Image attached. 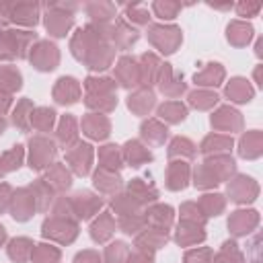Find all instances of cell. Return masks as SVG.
<instances>
[{"label": "cell", "mask_w": 263, "mask_h": 263, "mask_svg": "<svg viewBox=\"0 0 263 263\" xmlns=\"http://www.w3.org/2000/svg\"><path fill=\"white\" fill-rule=\"evenodd\" d=\"M74 263H101V259H99L97 253H92V251H84V253H78V255H76Z\"/></svg>", "instance_id": "cell-53"}, {"label": "cell", "mask_w": 263, "mask_h": 263, "mask_svg": "<svg viewBox=\"0 0 263 263\" xmlns=\"http://www.w3.org/2000/svg\"><path fill=\"white\" fill-rule=\"evenodd\" d=\"M90 156H92V150L88 144H78L74 146L70 152H68V160L74 168L76 175H86L88 168H90Z\"/></svg>", "instance_id": "cell-10"}, {"label": "cell", "mask_w": 263, "mask_h": 263, "mask_svg": "<svg viewBox=\"0 0 263 263\" xmlns=\"http://www.w3.org/2000/svg\"><path fill=\"white\" fill-rule=\"evenodd\" d=\"M31 103L25 99V101H21L18 105H16V109H14V115H12V123L16 125V127H21V129H29V125H31Z\"/></svg>", "instance_id": "cell-40"}, {"label": "cell", "mask_w": 263, "mask_h": 263, "mask_svg": "<svg viewBox=\"0 0 263 263\" xmlns=\"http://www.w3.org/2000/svg\"><path fill=\"white\" fill-rule=\"evenodd\" d=\"M249 189H251V191H257L253 179H249V177H236V179L228 185V193H230V197H232L234 201H249V199H253L255 193H249Z\"/></svg>", "instance_id": "cell-14"}, {"label": "cell", "mask_w": 263, "mask_h": 263, "mask_svg": "<svg viewBox=\"0 0 263 263\" xmlns=\"http://www.w3.org/2000/svg\"><path fill=\"white\" fill-rule=\"evenodd\" d=\"M201 208L205 210L208 216H216L222 208H224V201H222V195H203L201 197Z\"/></svg>", "instance_id": "cell-49"}, {"label": "cell", "mask_w": 263, "mask_h": 263, "mask_svg": "<svg viewBox=\"0 0 263 263\" xmlns=\"http://www.w3.org/2000/svg\"><path fill=\"white\" fill-rule=\"evenodd\" d=\"M146 216H140V214H127L121 218V230L125 234H136L138 230H144L146 226Z\"/></svg>", "instance_id": "cell-44"}, {"label": "cell", "mask_w": 263, "mask_h": 263, "mask_svg": "<svg viewBox=\"0 0 263 263\" xmlns=\"http://www.w3.org/2000/svg\"><path fill=\"white\" fill-rule=\"evenodd\" d=\"M187 179H189V168L185 162H173L168 166V189L177 191V189H185L187 185Z\"/></svg>", "instance_id": "cell-20"}, {"label": "cell", "mask_w": 263, "mask_h": 263, "mask_svg": "<svg viewBox=\"0 0 263 263\" xmlns=\"http://www.w3.org/2000/svg\"><path fill=\"white\" fill-rule=\"evenodd\" d=\"M58 259H60V251L49 245H37L31 253L33 263H58Z\"/></svg>", "instance_id": "cell-35"}, {"label": "cell", "mask_w": 263, "mask_h": 263, "mask_svg": "<svg viewBox=\"0 0 263 263\" xmlns=\"http://www.w3.org/2000/svg\"><path fill=\"white\" fill-rule=\"evenodd\" d=\"M216 101H218V97L212 95V92H205V90H197V92H191L189 95V103L193 107H199V109H205V107L214 105Z\"/></svg>", "instance_id": "cell-47"}, {"label": "cell", "mask_w": 263, "mask_h": 263, "mask_svg": "<svg viewBox=\"0 0 263 263\" xmlns=\"http://www.w3.org/2000/svg\"><path fill=\"white\" fill-rule=\"evenodd\" d=\"M210 249H193L185 255V263H210Z\"/></svg>", "instance_id": "cell-51"}, {"label": "cell", "mask_w": 263, "mask_h": 263, "mask_svg": "<svg viewBox=\"0 0 263 263\" xmlns=\"http://www.w3.org/2000/svg\"><path fill=\"white\" fill-rule=\"evenodd\" d=\"M60 60L58 47L49 41H39L33 49H31V62L37 70H53L55 64Z\"/></svg>", "instance_id": "cell-4"}, {"label": "cell", "mask_w": 263, "mask_h": 263, "mask_svg": "<svg viewBox=\"0 0 263 263\" xmlns=\"http://www.w3.org/2000/svg\"><path fill=\"white\" fill-rule=\"evenodd\" d=\"M226 95H228L232 101H236V103H245V101H251L253 90H251V86L247 84V80L234 78V80L226 86Z\"/></svg>", "instance_id": "cell-25"}, {"label": "cell", "mask_w": 263, "mask_h": 263, "mask_svg": "<svg viewBox=\"0 0 263 263\" xmlns=\"http://www.w3.org/2000/svg\"><path fill=\"white\" fill-rule=\"evenodd\" d=\"M113 10H115V6L113 4H107V2H90L86 6L88 16H92L95 21H101V23H105L107 18H111L113 16Z\"/></svg>", "instance_id": "cell-42"}, {"label": "cell", "mask_w": 263, "mask_h": 263, "mask_svg": "<svg viewBox=\"0 0 263 263\" xmlns=\"http://www.w3.org/2000/svg\"><path fill=\"white\" fill-rule=\"evenodd\" d=\"M146 220H150L156 228H166L173 222V210L168 205H156L146 212Z\"/></svg>", "instance_id": "cell-29"}, {"label": "cell", "mask_w": 263, "mask_h": 263, "mask_svg": "<svg viewBox=\"0 0 263 263\" xmlns=\"http://www.w3.org/2000/svg\"><path fill=\"white\" fill-rule=\"evenodd\" d=\"M101 166L103 168H109V171H115V168H119L121 166V156H119V152H117V146H103L101 148Z\"/></svg>", "instance_id": "cell-43"}, {"label": "cell", "mask_w": 263, "mask_h": 263, "mask_svg": "<svg viewBox=\"0 0 263 263\" xmlns=\"http://www.w3.org/2000/svg\"><path fill=\"white\" fill-rule=\"evenodd\" d=\"M117 78L123 86H134L140 82V66L136 64L134 58H121L117 66Z\"/></svg>", "instance_id": "cell-12"}, {"label": "cell", "mask_w": 263, "mask_h": 263, "mask_svg": "<svg viewBox=\"0 0 263 263\" xmlns=\"http://www.w3.org/2000/svg\"><path fill=\"white\" fill-rule=\"evenodd\" d=\"M148 39L154 47H158L164 53H173L181 43V29L179 27H162V25H150L148 27Z\"/></svg>", "instance_id": "cell-3"}, {"label": "cell", "mask_w": 263, "mask_h": 263, "mask_svg": "<svg viewBox=\"0 0 263 263\" xmlns=\"http://www.w3.org/2000/svg\"><path fill=\"white\" fill-rule=\"evenodd\" d=\"M152 10L156 12L158 18H175L177 12L181 10V4H177V2H154Z\"/></svg>", "instance_id": "cell-46"}, {"label": "cell", "mask_w": 263, "mask_h": 263, "mask_svg": "<svg viewBox=\"0 0 263 263\" xmlns=\"http://www.w3.org/2000/svg\"><path fill=\"white\" fill-rule=\"evenodd\" d=\"M111 37L115 39V43L119 47H127V45H132V43L138 41V33L123 18H119L117 25H115V29H111Z\"/></svg>", "instance_id": "cell-19"}, {"label": "cell", "mask_w": 263, "mask_h": 263, "mask_svg": "<svg viewBox=\"0 0 263 263\" xmlns=\"http://www.w3.org/2000/svg\"><path fill=\"white\" fill-rule=\"evenodd\" d=\"M257 224V214L255 212H236L230 220H228V228L234 232V234H245L249 232L247 228L255 226Z\"/></svg>", "instance_id": "cell-22"}, {"label": "cell", "mask_w": 263, "mask_h": 263, "mask_svg": "<svg viewBox=\"0 0 263 263\" xmlns=\"http://www.w3.org/2000/svg\"><path fill=\"white\" fill-rule=\"evenodd\" d=\"M4 238H6V230H4V226L0 224V245L4 242Z\"/></svg>", "instance_id": "cell-55"}, {"label": "cell", "mask_w": 263, "mask_h": 263, "mask_svg": "<svg viewBox=\"0 0 263 263\" xmlns=\"http://www.w3.org/2000/svg\"><path fill=\"white\" fill-rule=\"evenodd\" d=\"M53 97H55V101L58 103H62V105H72V103H76L78 101V97H80V86H78V82L74 80V78H60L58 80V84H55V88H53Z\"/></svg>", "instance_id": "cell-9"}, {"label": "cell", "mask_w": 263, "mask_h": 263, "mask_svg": "<svg viewBox=\"0 0 263 263\" xmlns=\"http://www.w3.org/2000/svg\"><path fill=\"white\" fill-rule=\"evenodd\" d=\"M33 210H35V199L33 195H29V189H18L14 199H12V218L18 220V222H25L33 216Z\"/></svg>", "instance_id": "cell-8"}, {"label": "cell", "mask_w": 263, "mask_h": 263, "mask_svg": "<svg viewBox=\"0 0 263 263\" xmlns=\"http://www.w3.org/2000/svg\"><path fill=\"white\" fill-rule=\"evenodd\" d=\"M113 230H115L113 218L109 216V212H103V214L99 216V220L92 222V226H90V236H92L97 242H105V240L113 234Z\"/></svg>", "instance_id": "cell-17"}, {"label": "cell", "mask_w": 263, "mask_h": 263, "mask_svg": "<svg viewBox=\"0 0 263 263\" xmlns=\"http://www.w3.org/2000/svg\"><path fill=\"white\" fill-rule=\"evenodd\" d=\"M8 201H10V187L6 183H2L0 185V212H4V208L8 205Z\"/></svg>", "instance_id": "cell-54"}, {"label": "cell", "mask_w": 263, "mask_h": 263, "mask_svg": "<svg viewBox=\"0 0 263 263\" xmlns=\"http://www.w3.org/2000/svg\"><path fill=\"white\" fill-rule=\"evenodd\" d=\"M129 247L121 240H115L107 247L105 251V261L107 263H129Z\"/></svg>", "instance_id": "cell-28"}, {"label": "cell", "mask_w": 263, "mask_h": 263, "mask_svg": "<svg viewBox=\"0 0 263 263\" xmlns=\"http://www.w3.org/2000/svg\"><path fill=\"white\" fill-rule=\"evenodd\" d=\"M127 105L136 113H148L154 107V95L150 90H138L136 95H129Z\"/></svg>", "instance_id": "cell-23"}, {"label": "cell", "mask_w": 263, "mask_h": 263, "mask_svg": "<svg viewBox=\"0 0 263 263\" xmlns=\"http://www.w3.org/2000/svg\"><path fill=\"white\" fill-rule=\"evenodd\" d=\"M82 129L95 140H103L109 136V121L103 115H88L82 119Z\"/></svg>", "instance_id": "cell-13"}, {"label": "cell", "mask_w": 263, "mask_h": 263, "mask_svg": "<svg viewBox=\"0 0 263 263\" xmlns=\"http://www.w3.org/2000/svg\"><path fill=\"white\" fill-rule=\"evenodd\" d=\"M21 88V74L14 68H2L0 70V90H16Z\"/></svg>", "instance_id": "cell-41"}, {"label": "cell", "mask_w": 263, "mask_h": 263, "mask_svg": "<svg viewBox=\"0 0 263 263\" xmlns=\"http://www.w3.org/2000/svg\"><path fill=\"white\" fill-rule=\"evenodd\" d=\"M212 125H218V127H224V129H232V125L234 127H238L240 125V117H238V113L234 111V109H230V107H222L214 117H212Z\"/></svg>", "instance_id": "cell-31"}, {"label": "cell", "mask_w": 263, "mask_h": 263, "mask_svg": "<svg viewBox=\"0 0 263 263\" xmlns=\"http://www.w3.org/2000/svg\"><path fill=\"white\" fill-rule=\"evenodd\" d=\"M43 236L58 238L60 242H70L76 236V224L68 222L66 218L53 216V218L45 220V224H43Z\"/></svg>", "instance_id": "cell-6"}, {"label": "cell", "mask_w": 263, "mask_h": 263, "mask_svg": "<svg viewBox=\"0 0 263 263\" xmlns=\"http://www.w3.org/2000/svg\"><path fill=\"white\" fill-rule=\"evenodd\" d=\"M197 224L193 222H183V226H179V232H177V242L181 245H191L195 240H201L205 234L203 232H197Z\"/></svg>", "instance_id": "cell-38"}, {"label": "cell", "mask_w": 263, "mask_h": 263, "mask_svg": "<svg viewBox=\"0 0 263 263\" xmlns=\"http://www.w3.org/2000/svg\"><path fill=\"white\" fill-rule=\"evenodd\" d=\"M158 115H160L162 119H166L168 123H179V121L185 119L187 109H185L179 101H168V103H164V105L158 109Z\"/></svg>", "instance_id": "cell-27"}, {"label": "cell", "mask_w": 263, "mask_h": 263, "mask_svg": "<svg viewBox=\"0 0 263 263\" xmlns=\"http://www.w3.org/2000/svg\"><path fill=\"white\" fill-rule=\"evenodd\" d=\"M160 68V62L154 53H144L142 55V66H140V82L148 84V80L154 78L156 70Z\"/></svg>", "instance_id": "cell-36"}, {"label": "cell", "mask_w": 263, "mask_h": 263, "mask_svg": "<svg viewBox=\"0 0 263 263\" xmlns=\"http://www.w3.org/2000/svg\"><path fill=\"white\" fill-rule=\"evenodd\" d=\"M76 121L70 117V115H66V117H62V121H60V127H58V138H60V142L68 148L70 144H74L76 142Z\"/></svg>", "instance_id": "cell-34"}, {"label": "cell", "mask_w": 263, "mask_h": 263, "mask_svg": "<svg viewBox=\"0 0 263 263\" xmlns=\"http://www.w3.org/2000/svg\"><path fill=\"white\" fill-rule=\"evenodd\" d=\"M53 119H55V111L53 109H47V107H39L35 113H31V125H35L41 132L49 129L51 123H53Z\"/></svg>", "instance_id": "cell-37"}, {"label": "cell", "mask_w": 263, "mask_h": 263, "mask_svg": "<svg viewBox=\"0 0 263 263\" xmlns=\"http://www.w3.org/2000/svg\"><path fill=\"white\" fill-rule=\"evenodd\" d=\"M127 189H129V195H132L138 203L154 201V199L158 197L156 189H154V187H148L142 179H132V181H129V185H127Z\"/></svg>", "instance_id": "cell-18"}, {"label": "cell", "mask_w": 263, "mask_h": 263, "mask_svg": "<svg viewBox=\"0 0 263 263\" xmlns=\"http://www.w3.org/2000/svg\"><path fill=\"white\" fill-rule=\"evenodd\" d=\"M162 78H160V90L162 92H166V95H171V97H175V95H181L183 90H185V84H183V76H177V78H171V66L168 64H164L162 68Z\"/></svg>", "instance_id": "cell-21"}, {"label": "cell", "mask_w": 263, "mask_h": 263, "mask_svg": "<svg viewBox=\"0 0 263 263\" xmlns=\"http://www.w3.org/2000/svg\"><path fill=\"white\" fill-rule=\"evenodd\" d=\"M99 205H101V199L99 197H95V195H90V193H78L76 197H74V201L70 203V208L76 212V216L78 218H90L97 210H99Z\"/></svg>", "instance_id": "cell-11"}, {"label": "cell", "mask_w": 263, "mask_h": 263, "mask_svg": "<svg viewBox=\"0 0 263 263\" xmlns=\"http://www.w3.org/2000/svg\"><path fill=\"white\" fill-rule=\"evenodd\" d=\"M4 127H6V121H4V119H2V117H0V134H2V132H4Z\"/></svg>", "instance_id": "cell-56"}, {"label": "cell", "mask_w": 263, "mask_h": 263, "mask_svg": "<svg viewBox=\"0 0 263 263\" xmlns=\"http://www.w3.org/2000/svg\"><path fill=\"white\" fill-rule=\"evenodd\" d=\"M259 8H261V4H259V2H255V4H249V2H240V4L236 6V10H238V14H240V16L257 14V12H259Z\"/></svg>", "instance_id": "cell-52"}, {"label": "cell", "mask_w": 263, "mask_h": 263, "mask_svg": "<svg viewBox=\"0 0 263 263\" xmlns=\"http://www.w3.org/2000/svg\"><path fill=\"white\" fill-rule=\"evenodd\" d=\"M119 185H121V179H119V175L115 173V171H109V168H99L97 173H95V187L99 189V191H103V193H113V191H117L119 189Z\"/></svg>", "instance_id": "cell-16"}, {"label": "cell", "mask_w": 263, "mask_h": 263, "mask_svg": "<svg viewBox=\"0 0 263 263\" xmlns=\"http://www.w3.org/2000/svg\"><path fill=\"white\" fill-rule=\"evenodd\" d=\"M29 189H31L33 199L37 201V208H39V210H47V205H49V201H51V187H49V183H45V179H39V181H37L35 185H31Z\"/></svg>", "instance_id": "cell-30"}, {"label": "cell", "mask_w": 263, "mask_h": 263, "mask_svg": "<svg viewBox=\"0 0 263 263\" xmlns=\"http://www.w3.org/2000/svg\"><path fill=\"white\" fill-rule=\"evenodd\" d=\"M49 12L45 14V27L51 35L64 37L66 31L72 25V12L76 10V4H49Z\"/></svg>", "instance_id": "cell-2"}, {"label": "cell", "mask_w": 263, "mask_h": 263, "mask_svg": "<svg viewBox=\"0 0 263 263\" xmlns=\"http://www.w3.org/2000/svg\"><path fill=\"white\" fill-rule=\"evenodd\" d=\"M123 158L127 160L129 166H142L144 162L152 160L148 148H144V146H142L140 142H136V140H132V142L125 144V148H123Z\"/></svg>", "instance_id": "cell-15"}, {"label": "cell", "mask_w": 263, "mask_h": 263, "mask_svg": "<svg viewBox=\"0 0 263 263\" xmlns=\"http://www.w3.org/2000/svg\"><path fill=\"white\" fill-rule=\"evenodd\" d=\"M31 253H33V242L29 238H14L8 247V255L14 261H27L31 259Z\"/></svg>", "instance_id": "cell-32"}, {"label": "cell", "mask_w": 263, "mask_h": 263, "mask_svg": "<svg viewBox=\"0 0 263 263\" xmlns=\"http://www.w3.org/2000/svg\"><path fill=\"white\" fill-rule=\"evenodd\" d=\"M8 21H14L18 25L33 27L39 21V6L33 2H21V4H10Z\"/></svg>", "instance_id": "cell-7"}, {"label": "cell", "mask_w": 263, "mask_h": 263, "mask_svg": "<svg viewBox=\"0 0 263 263\" xmlns=\"http://www.w3.org/2000/svg\"><path fill=\"white\" fill-rule=\"evenodd\" d=\"M23 162V146H12L8 152L0 154V173H8L18 168Z\"/></svg>", "instance_id": "cell-33"}, {"label": "cell", "mask_w": 263, "mask_h": 263, "mask_svg": "<svg viewBox=\"0 0 263 263\" xmlns=\"http://www.w3.org/2000/svg\"><path fill=\"white\" fill-rule=\"evenodd\" d=\"M0 175H2V173H0Z\"/></svg>", "instance_id": "cell-57"}, {"label": "cell", "mask_w": 263, "mask_h": 263, "mask_svg": "<svg viewBox=\"0 0 263 263\" xmlns=\"http://www.w3.org/2000/svg\"><path fill=\"white\" fill-rule=\"evenodd\" d=\"M142 136L148 140V144H162L164 138H166V127H162L156 119H150V121H144L142 123Z\"/></svg>", "instance_id": "cell-26"}, {"label": "cell", "mask_w": 263, "mask_h": 263, "mask_svg": "<svg viewBox=\"0 0 263 263\" xmlns=\"http://www.w3.org/2000/svg\"><path fill=\"white\" fill-rule=\"evenodd\" d=\"M224 76V70L220 68V64H208V68L199 74H195V82L197 84H218Z\"/></svg>", "instance_id": "cell-39"}, {"label": "cell", "mask_w": 263, "mask_h": 263, "mask_svg": "<svg viewBox=\"0 0 263 263\" xmlns=\"http://www.w3.org/2000/svg\"><path fill=\"white\" fill-rule=\"evenodd\" d=\"M177 154H185V156H193L195 150H193V144L185 138H175L173 144H171V150H168V156H177Z\"/></svg>", "instance_id": "cell-48"}, {"label": "cell", "mask_w": 263, "mask_h": 263, "mask_svg": "<svg viewBox=\"0 0 263 263\" xmlns=\"http://www.w3.org/2000/svg\"><path fill=\"white\" fill-rule=\"evenodd\" d=\"M55 156V146L47 138H35L31 140V168L41 171L47 166Z\"/></svg>", "instance_id": "cell-5"}, {"label": "cell", "mask_w": 263, "mask_h": 263, "mask_svg": "<svg viewBox=\"0 0 263 263\" xmlns=\"http://www.w3.org/2000/svg\"><path fill=\"white\" fill-rule=\"evenodd\" d=\"M35 41V33L29 31H4L0 33V58H25L27 45Z\"/></svg>", "instance_id": "cell-1"}, {"label": "cell", "mask_w": 263, "mask_h": 263, "mask_svg": "<svg viewBox=\"0 0 263 263\" xmlns=\"http://www.w3.org/2000/svg\"><path fill=\"white\" fill-rule=\"evenodd\" d=\"M251 33H253V27L247 25V23L234 21V23L228 25V41L234 43V45H245L251 39Z\"/></svg>", "instance_id": "cell-24"}, {"label": "cell", "mask_w": 263, "mask_h": 263, "mask_svg": "<svg viewBox=\"0 0 263 263\" xmlns=\"http://www.w3.org/2000/svg\"><path fill=\"white\" fill-rule=\"evenodd\" d=\"M125 16L132 21H136V23H140V25H146L148 23V10L142 6V4H129V6H125Z\"/></svg>", "instance_id": "cell-50"}, {"label": "cell", "mask_w": 263, "mask_h": 263, "mask_svg": "<svg viewBox=\"0 0 263 263\" xmlns=\"http://www.w3.org/2000/svg\"><path fill=\"white\" fill-rule=\"evenodd\" d=\"M47 181H51V185L58 187V189H68L70 187V173L62 164H55L47 173Z\"/></svg>", "instance_id": "cell-45"}]
</instances>
